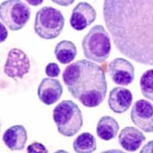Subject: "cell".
Here are the masks:
<instances>
[{
	"label": "cell",
	"mask_w": 153,
	"mask_h": 153,
	"mask_svg": "<svg viewBox=\"0 0 153 153\" xmlns=\"http://www.w3.org/2000/svg\"><path fill=\"white\" fill-rule=\"evenodd\" d=\"M103 19L121 54L153 66V0H104Z\"/></svg>",
	"instance_id": "cell-1"
},
{
	"label": "cell",
	"mask_w": 153,
	"mask_h": 153,
	"mask_svg": "<svg viewBox=\"0 0 153 153\" xmlns=\"http://www.w3.org/2000/svg\"><path fill=\"white\" fill-rule=\"evenodd\" d=\"M62 77L70 94L86 107H97L106 98V74L92 61L82 59L72 63L65 68Z\"/></svg>",
	"instance_id": "cell-2"
},
{
	"label": "cell",
	"mask_w": 153,
	"mask_h": 153,
	"mask_svg": "<svg viewBox=\"0 0 153 153\" xmlns=\"http://www.w3.org/2000/svg\"><path fill=\"white\" fill-rule=\"evenodd\" d=\"M53 120L62 136L72 137L83 126V115L79 106L72 100L61 101L53 110Z\"/></svg>",
	"instance_id": "cell-3"
},
{
	"label": "cell",
	"mask_w": 153,
	"mask_h": 153,
	"mask_svg": "<svg viewBox=\"0 0 153 153\" xmlns=\"http://www.w3.org/2000/svg\"><path fill=\"white\" fill-rule=\"evenodd\" d=\"M84 55L92 61L104 63L111 52L110 35L103 25H97L91 28L82 41Z\"/></svg>",
	"instance_id": "cell-4"
},
{
	"label": "cell",
	"mask_w": 153,
	"mask_h": 153,
	"mask_svg": "<svg viewBox=\"0 0 153 153\" xmlns=\"http://www.w3.org/2000/svg\"><path fill=\"white\" fill-rule=\"evenodd\" d=\"M65 22V16L61 11L50 6L43 7L38 11L35 16V33L43 39H54L61 33Z\"/></svg>",
	"instance_id": "cell-5"
},
{
	"label": "cell",
	"mask_w": 153,
	"mask_h": 153,
	"mask_svg": "<svg viewBox=\"0 0 153 153\" xmlns=\"http://www.w3.org/2000/svg\"><path fill=\"white\" fill-rule=\"evenodd\" d=\"M30 16V8L21 0H5L0 5V19L11 31L24 28Z\"/></svg>",
	"instance_id": "cell-6"
},
{
	"label": "cell",
	"mask_w": 153,
	"mask_h": 153,
	"mask_svg": "<svg viewBox=\"0 0 153 153\" xmlns=\"http://www.w3.org/2000/svg\"><path fill=\"white\" fill-rule=\"evenodd\" d=\"M31 63L28 55L19 48H12L8 53L4 65V74L10 78L20 80L29 72Z\"/></svg>",
	"instance_id": "cell-7"
},
{
	"label": "cell",
	"mask_w": 153,
	"mask_h": 153,
	"mask_svg": "<svg viewBox=\"0 0 153 153\" xmlns=\"http://www.w3.org/2000/svg\"><path fill=\"white\" fill-rule=\"evenodd\" d=\"M132 123L143 132H153V104L146 100H139L131 110Z\"/></svg>",
	"instance_id": "cell-8"
},
{
	"label": "cell",
	"mask_w": 153,
	"mask_h": 153,
	"mask_svg": "<svg viewBox=\"0 0 153 153\" xmlns=\"http://www.w3.org/2000/svg\"><path fill=\"white\" fill-rule=\"evenodd\" d=\"M108 73L116 84L127 86L132 84L135 78V68L129 61L118 57L109 64Z\"/></svg>",
	"instance_id": "cell-9"
},
{
	"label": "cell",
	"mask_w": 153,
	"mask_h": 153,
	"mask_svg": "<svg viewBox=\"0 0 153 153\" xmlns=\"http://www.w3.org/2000/svg\"><path fill=\"white\" fill-rule=\"evenodd\" d=\"M97 12L88 2H79L72 10L70 24L74 29L82 31L90 26L96 20Z\"/></svg>",
	"instance_id": "cell-10"
},
{
	"label": "cell",
	"mask_w": 153,
	"mask_h": 153,
	"mask_svg": "<svg viewBox=\"0 0 153 153\" xmlns=\"http://www.w3.org/2000/svg\"><path fill=\"white\" fill-rule=\"evenodd\" d=\"M63 87L57 79L44 78L38 88V98L44 104L50 106L61 99Z\"/></svg>",
	"instance_id": "cell-11"
},
{
	"label": "cell",
	"mask_w": 153,
	"mask_h": 153,
	"mask_svg": "<svg viewBox=\"0 0 153 153\" xmlns=\"http://www.w3.org/2000/svg\"><path fill=\"white\" fill-rule=\"evenodd\" d=\"M132 103V94L125 87H115L110 91L108 105L115 113H123L129 110Z\"/></svg>",
	"instance_id": "cell-12"
},
{
	"label": "cell",
	"mask_w": 153,
	"mask_h": 153,
	"mask_svg": "<svg viewBox=\"0 0 153 153\" xmlns=\"http://www.w3.org/2000/svg\"><path fill=\"white\" fill-rule=\"evenodd\" d=\"M28 140L26 129L22 125H15L5 131L2 141L11 151L22 150L25 147Z\"/></svg>",
	"instance_id": "cell-13"
},
{
	"label": "cell",
	"mask_w": 153,
	"mask_h": 153,
	"mask_svg": "<svg viewBox=\"0 0 153 153\" xmlns=\"http://www.w3.org/2000/svg\"><path fill=\"white\" fill-rule=\"evenodd\" d=\"M146 141L144 134L133 126H126L119 135V143L123 149L136 152Z\"/></svg>",
	"instance_id": "cell-14"
},
{
	"label": "cell",
	"mask_w": 153,
	"mask_h": 153,
	"mask_svg": "<svg viewBox=\"0 0 153 153\" xmlns=\"http://www.w3.org/2000/svg\"><path fill=\"white\" fill-rule=\"evenodd\" d=\"M120 125L117 120L110 116L101 117L97 125V135L100 139L109 141L117 137Z\"/></svg>",
	"instance_id": "cell-15"
},
{
	"label": "cell",
	"mask_w": 153,
	"mask_h": 153,
	"mask_svg": "<svg viewBox=\"0 0 153 153\" xmlns=\"http://www.w3.org/2000/svg\"><path fill=\"white\" fill-rule=\"evenodd\" d=\"M76 54V45L71 41H61L54 49L56 58L62 65H68L72 62L75 59Z\"/></svg>",
	"instance_id": "cell-16"
},
{
	"label": "cell",
	"mask_w": 153,
	"mask_h": 153,
	"mask_svg": "<svg viewBox=\"0 0 153 153\" xmlns=\"http://www.w3.org/2000/svg\"><path fill=\"white\" fill-rule=\"evenodd\" d=\"M73 149L77 153H91L97 149V140L90 132L80 134L73 143Z\"/></svg>",
	"instance_id": "cell-17"
},
{
	"label": "cell",
	"mask_w": 153,
	"mask_h": 153,
	"mask_svg": "<svg viewBox=\"0 0 153 153\" xmlns=\"http://www.w3.org/2000/svg\"><path fill=\"white\" fill-rule=\"evenodd\" d=\"M139 86L143 97L153 102V69L148 70L143 74Z\"/></svg>",
	"instance_id": "cell-18"
},
{
	"label": "cell",
	"mask_w": 153,
	"mask_h": 153,
	"mask_svg": "<svg viewBox=\"0 0 153 153\" xmlns=\"http://www.w3.org/2000/svg\"><path fill=\"white\" fill-rule=\"evenodd\" d=\"M45 74L48 77H57L61 74V69L56 63H49L45 68Z\"/></svg>",
	"instance_id": "cell-19"
},
{
	"label": "cell",
	"mask_w": 153,
	"mask_h": 153,
	"mask_svg": "<svg viewBox=\"0 0 153 153\" xmlns=\"http://www.w3.org/2000/svg\"><path fill=\"white\" fill-rule=\"evenodd\" d=\"M28 152H48V150L45 146L40 143H33L27 147Z\"/></svg>",
	"instance_id": "cell-20"
},
{
	"label": "cell",
	"mask_w": 153,
	"mask_h": 153,
	"mask_svg": "<svg viewBox=\"0 0 153 153\" xmlns=\"http://www.w3.org/2000/svg\"><path fill=\"white\" fill-rule=\"evenodd\" d=\"M54 3L61 6H69L75 2V0H51Z\"/></svg>",
	"instance_id": "cell-21"
},
{
	"label": "cell",
	"mask_w": 153,
	"mask_h": 153,
	"mask_svg": "<svg viewBox=\"0 0 153 153\" xmlns=\"http://www.w3.org/2000/svg\"><path fill=\"white\" fill-rule=\"evenodd\" d=\"M140 152H151L153 153V140L149 142L147 144L143 146Z\"/></svg>",
	"instance_id": "cell-22"
},
{
	"label": "cell",
	"mask_w": 153,
	"mask_h": 153,
	"mask_svg": "<svg viewBox=\"0 0 153 153\" xmlns=\"http://www.w3.org/2000/svg\"><path fill=\"white\" fill-rule=\"evenodd\" d=\"M25 2H26L27 3L33 6H38L43 3L44 0H25Z\"/></svg>",
	"instance_id": "cell-23"
},
{
	"label": "cell",
	"mask_w": 153,
	"mask_h": 153,
	"mask_svg": "<svg viewBox=\"0 0 153 153\" xmlns=\"http://www.w3.org/2000/svg\"><path fill=\"white\" fill-rule=\"evenodd\" d=\"M0 25H1V27H2V39H1V41H2V42H3L4 41H5V39H6V38H7L8 31H7V30L5 28V26H4V25L2 24V23H1Z\"/></svg>",
	"instance_id": "cell-24"
}]
</instances>
